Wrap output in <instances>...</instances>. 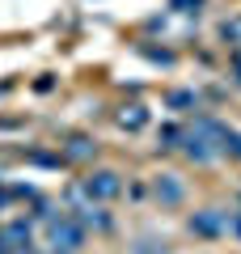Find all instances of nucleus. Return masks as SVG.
<instances>
[{
  "label": "nucleus",
  "instance_id": "obj_1",
  "mask_svg": "<svg viewBox=\"0 0 241 254\" xmlns=\"http://www.w3.org/2000/svg\"><path fill=\"white\" fill-rule=\"evenodd\" d=\"M89 190H93V195H102V199H110V195H119V178H115V174H93Z\"/></svg>",
  "mask_w": 241,
  "mask_h": 254
},
{
  "label": "nucleus",
  "instance_id": "obj_2",
  "mask_svg": "<svg viewBox=\"0 0 241 254\" xmlns=\"http://www.w3.org/2000/svg\"><path fill=\"white\" fill-rule=\"evenodd\" d=\"M51 237H55V242H63V246H68V250H72V246L80 242V229L63 220V225H55V229H51Z\"/></svg>",
  "mask_w": 241,
  "mask_h": 254
}]
</instances>
